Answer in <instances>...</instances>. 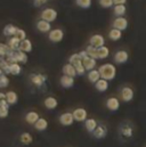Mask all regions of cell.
Listing matches in <instances>:
<instances>
[{
  "mask_svg": "<svg viewBox=\"0 0 146 147\" xmlns=\"http://www.w3.org/2000/svg\"><path fill=\"white\" fill-rule=\"evenodd\" d=\"M93 135H94V137L97 138V139H103V138H105L106 135H107V129H106V127H104V125H97V128L95 129V131L93 132Z\"/></svg>",
  "mask_w": 146,
  "mask_h": 147,
  "instance_id": "13",
  "label": "cell"
},
{
  "mask_svg": "<svg viewBox=\"0 0 146 147\" xmlns=\"http://www.w3.org/2000/svg\"><path fill=\"white\" fill-rule=\"evenodd\" d=\"M114 5H124L127 2V0H113Z\"/></svg>",
  "mask_w": 146,
  "mask_h": 147,
  "instance_id": "47",
  "label": "cell"
},
{
  "mask_svg": "<svg viewBox=\"0 0 146 147\" xmlns=\"http://www.w3.org/2000/svg\"><path fill=\"white\" fill-rule=\"evenodd\" d=\"M99 5L103 8H111V7H113L114 1L113 0H99Z\"/></svg>",
  "mask_w": 146,
  "mask_h": 147,
  "instance_id": "41",
  "label": "cell"
},
{
  "mask_svg": "<svg viewBox=\"0 0 146 147\" xmlns=\"http://www.w3.org/2000/svg\"><path fill=\"white\" fill-rule=\"evenodd\" d=\"M36 29H38V31H40L42 33H49L51 31V25L49 22H47L45 20H40L36 22Z\"/></svg>",
  "mask_w": 146,
  "mask_h": 147,
  "instance_id": "11",
  "label": "cell"
},
{
  "mask_svg": "<svg viewBox=\"0 0 146 147\" xmlns=\"http://www.w3.org/2000/svg\"><path fill=\"white\" fill-rule=\"evenodd\" d=\"M84 127H86L87 131H89V132L93 134L95 131V129L97 128V122H96L95 119H87L84 121Z\"/></svg>",
  "mask_w": 146,
  "mask_h": 147,
  "instance_id": "24",
  "label": "cell"
},
{
  "mask_svg": "<svg viewBox=\"0 0 146 147\" xmlns=\"http://www.w3.org/2000/svg\"><path fill=\"white\" fill-rule=\"evenodd\" d=\"M73 117H74V121H78V122H83L87 120V110L83 109V107H79V109H75L72 112Z\"/></svg>",
  "mask_w": 146,
  "mask_h": 147,
  "instance_id": "7",
  "label": "cell"
},
{
  "mask_svg": "<svg viewBox=\"0 0 146 147\" xmlns=\"http://www.w3.org/2000/svg\"><path fill=\"white\" fill-rule=\"evenodd\" d=\"M86 51H87V54H88V56H89V57L95 58V59H98V56H97V48H95L94 46L89 45V46L87 47Z\"/></svg>",
  "mask_w": 146,
  "mask_h": 147,
  "instance_id": "36",
  "label": "cell"
},
{
  "mask_svg": "<svg viewBox=\"0 0 146 147\" xmlns=\"http://www.w3.org/2000/svg\"><path fill=\"white\" fill-rule=\"evenodd\" d=\"M7 62L9 64L13 63H18V64H26L28 63V55L26 53L22 51V50H15V51H10L6 57Z\"/></svg>",
  "mask_w": 146,
  "mask_h": 147,
  "instance_id": "1",
  "label": "cell"
},
{
  "mask_svg": "<svg viewBox=\"0 0 146 147\" xmlns=\"http://www.w3.org/2000/svg\"><path fill=\"white\" fill-rule=\"evenodd\" d=\"M14 37H16L18 40L23 41V40H25V39H26V32H25L24 30H22V29H18V30L16 31V34H15Z\"/></svg>",
  "mask_w": 146,
  "mask_h": 147,
  "instance_id": "40",
  "label": "cell"
},
{
  "mask_svg": "<svg viewBox=\"0 0 146 147\" xmlns=\"http://www.w3.org/2000/svg\"><path fill=\"white\" fill-rule=\"evenodd\" d=\"M59 82H61L62 87L69 89V88H72L73 86H74V78L69 76V75H63V76L61 78Z\"/></svg>",
  "mask_w": 146,
  "mask_h": 147,
  "instance_id": "16",
  "label": "cell"
},
{
  "mask_svg": "<svg viewBox=\"0 0 146 147\" xmlns=\"http://www.w3.org/2000/svg\"><path fill=\"white\" fill-rule=\"evenodd\" d=\"M80 59H81V58H80V56H79V53H78V54H73V55L70 56V58H69V63L74 65V64H75L78 61H80Z\"/></svg>",
  "mask_w": 146,
  "mask_h": 147,
  "instance_id": "42",
  "label": "cell"
},
{
  "mask_svg": "<svg viewBox=\"0 0 146 147\" xmlns=\"http://www.w3.org/2000/svg\"><path fill=\"white\" fill-rule=\"evenodd\" d=\"M2 99H6V94L0 92V100H2Z\"/></svg>",
  "mask_w": 146,
  "mask_h": 147,
  "instance_id": "48",
  "label": "cell"
},
{
  "mask_svg": "<svg viewBox=\"0 0 146 147\" xmlns=\"http://www.w3.org/2000/svg\"><path fill=\"white\" fill-rule=\"evenodd\" d=\"M95 87H96V89H97L99 92H105V91L109 89V81L105 80V79H99V80L95 83Z\"/></svg>",
  "mask_w": 146,
  "mask_h": 147,
  "instance_id": "19",
  "label": "cell"
},
{
  "mask_svg": "<svg viewBox=\"0 0 146 147\" xmlns=\"http://www.w3.org/2000/svg\"><path fill=\"white\" fill-rule=\"evenodd\" d=\"M6 100L8 102L9 105H15L17 103V100H18V96H17V94L15 91H11V90L7 91L6 92Z\"/></svg>",
  "mask_w": 146,
  "mask_h": 147,
  "instance_id": "23",
  "label": "cell"
},
{
  "mask_svg": "<svg viewBox=\"0 0 146 147\" xmlns=\"http://www.w3.org/2000/svg\"><path fill=\"white\" fill-rule=\"evenodd\" d=\"M20 139H21V143H22L23 145H30V144L32 143V140H33L32 136H31L29 132H23V134L21 135Z\"/></svg>",
  "mask_w": 146,
  "mask_h": 147,
  "instance_id": "33",
  "label": "cell"
},
{
  "mask_svg": "<svg viewBox=\"0 0 146 147\" xmlns=\"http://www.w3.org/2000/svg\"><path fill=\"white\" fill-rule=\"evenodd\" d=\"M112 26H113L114 29L120 30V31H124V30L128 28V20H127L126 17H123V16L116 17V18L113 21Z\"/></svg>",
  "mask_w": 146,
  "mask_h": 147,
  "instance_id": "5",
  "label": "cell"
},
{
  "mask_svg": "<svg viewBox=\"0 0 146 147\" xmlns=\"http://www.w3.org/2000/svg\"><path fill=\"white\" fill-rule=\"evenodd\" d=\"M75 3H76L80 8L88 9V8H90V7H91L93 0H75Z\"/></svg>",
  "mask_w": 146,
  "mask_h": 147,
  "instance_id": "37",
  "label": "cell"
},
{
  "mask_svg": "<svg viewBox=\"0 0 146 147\" xmlns=\"http://www.w3.org/2000/svg\"><path fill=\"white\" fill-rule=\"evenodd\" d=\"M8 114H9V109L0 107V119H5V117H7Z\"/></svg>",
  "mask_w": 146,
  "mask_h": 147,
  "instance_id": "43",
  "label": "cell"
},
{
  "mask_svg": "<svg viewBox=\"0 0 146 147\" xmlns=\"http://www.w3.org/2000/svg\"><path fill=\"white\" fill-rule=\"evenodd\" d=\"M63 73H64V75H69V76H72V78H75L78 75L74 65L70 64V63H68L63 66Z\"/></svg>",
  "mask_w": 146,
  "mask_h": 147,
  "instance_id": "22",
  "label": "cell"
},
{
  "mask_svg": "<svg viewBox=\"0 0 146 147\" xmlns=\"http://www.w3.org/2000/svg\"><path fill=\"white\" fill-rule=\"evenodd\" d=\"M7 45H8V47L10 48V50H13V51H15V50H20L21 40H18L16 37H11L8 39Z\"/></svg>",
  "mask_w": 146,
  "mask_h": 147,
  "instance_id": "17",
  "label": "cell"
},
{
  "mask_svg": "<svg viewBox=\"0 0 146 147\" xmlns=\"http://www.w3.org/2000/svg\"><path fill=\"white\" fill-rule=\"evenodd\" d=\"M74 67H75V70H76V74H78V75H83V74L86 73V69H84V66H83L82 59L78 61V62L74 64Z\"/></svg>",
  "mask_w": 146,
  "mask_h": 147,
  "instance_id": "35",
  "label": "cell"
},
{
  "mask_svg": "<svg viewBox=\"0 0 146 147\" xmlns=\"http://www.w3.org/2000/svg\"><path fill=\"white\" fill-rule=\"evenodd\" d=\"M82 63H83V66H84V69H86V71H91V70H94L95 69V66H96V59L95 58H91V57H86L83 61H82Z\"/></svg>",
  "mask_w": 146,
  "mask_h": 147,
  "instance_id": "18",
  "label": "cell"
},
{
  "mask_svg": "<svg viewBox=\"0 0 146 147\" xmlns=\"http://www.w3.org/2000/svg\"><path fill=\"white\" fill-rule=\"evenodd\" d=\"M43 104H45V106H46L48 110H55V109L57 107V105H58V102H57V99H56L55 97L49 96V97H47V98L45 99Z\"/></svg>",
  "mask_w": 146,
  "mask_h": 147,
  "instance_id": "20",
  "label": "cell"
},
{
  "mask_svg": "<svg viewBox=\"0 0 146 147\" xmlns=\"http://www.w3.org/2000/svg\"><path fill=\"white\" fill-rule=\"evenodd\" d=\"M2 74H5V72H3V71L0 69V75H2Z\"/></svg>",
  "mask_w": 146,
  "mask_h": 147,
  "instance_id": "49",
  "label": "cell"
},
{
  "mask_svg": "<svg viewBox=\"0 0 146 147\" xmlns=\"http://www.w3.org/2000/svg\"><path fill=\"white\" fill-rule=\"evenodd\" d=\"M129 59V54L126 50H118L114 54V62L116 64H124Z\"/></svg>",
  "mask_w": 146,
  "mask_h": 147,
  "instance_id": "6",
  "label": "cell"
},
{
  "mask_svg": "<svg viewBox=\"0 0 146 147\" xmlns=\"http://www.w3.org/2000/svg\"><path fill=\"white\" fill-rule=\"evenodd\" d=\"M127 11V8L124 5H114V9H113V14L116 16V17H121L126 14Z\"/></svg>",
  "mask_w": 146,
  "mask_h": 147,
  "instance_id": "26",
  "label": "cell"
},
{
  "mask_svg": "<svg viewBox=\"0 0 146 147\" xmlns=\"http://www.w3.org/2000/svg\"><path fill=\"white\" fill-rule=\"evenodd\" d=\"M121 135L123 137H127V138H130L132 136V128L131 125L129 124H124L121 127Z\"/></svg>",
  "mask_w": 146,
  "mask_h": 147,
  "instance_id": "32",
  "label": "cell"
},
{
  "mask_svg": "<svg viewBox=\"0 0 146 147\" xmlns=\"http://www.w3.org/2000/svg\"><path fill=\"white\" fill-rule=\"evenodd\" d=\"M110 55V49L106 46H103L101 48H97V56H98V59H105L107 58Z\"/></svg>",
  "mask_w": 146,
  "mask_h": 147,
  "instance_id": "29",
  "label": "cell"
},
{
  "mask_svg": "<svg viewBox=\"0 0 146 147\" xmlns=\"http://www.w3.org/2000/svg\"><path fill=\"white\" fill-rule=\"evenodd\" d=\"M134 98V90L130 87H123L121 90V99L123 102H131Z\"/></svg>",
  "mask_w": 146,
  "mask_h": 147,
  "instance_id": "10",
  "label": "cell"
},
{
  "mask_svg": "<svg viewBox=\"0 0 146 147\" xmlns=\"http://www.w3.org/2000/svg\"><path fill=\"white\" fill-rule=\"evenodd\" d=\"M106 107L110 111H112V112L118 111L119 107H120V100L118 98H115V97H111L106 100Z\"/></svg>",
  "mask_w": 146,
  "mask_h": 147,
  "instance_id": "14",
  "label": "cell"
},
{
  "mask_svg": "<svg viewBox=\"0 0 146 147\" xmlns=\"http://www.w3.org/2000/svg\"><path fill=\"white\" fill-rule=\"evenodd\" d=\"M56 18H57V11L54 8H46L41 11V20H45V21L51 23Z\"/></svg>",
  "mask_w": 146,
  "mask_h": 147,
  "instance_id": "3",
  "label": "cell"
},
{
  "mask_svg": "<svg viewBox=\"0 0 146 147\" xmlns=\"http://www.w3.org/2000/svg\"><path fill=\"white\" fill-rule=\"evenodd\" d=\"M79 56H80V58L83 61L86 57H88V54H87V51H86V50H82V51H80V53H79Z\"/></svg>",
  "mask_w": 146,
  "mask_h": 147,
  "instance_id": "46",
  "label": "cell"
},
{
  "mask_svg": "<svg viewBox=\"0 0 146 147\" xmlns=\"http://www.w3.org/2000/svg\"><path fill=\"white\" fill-rule=\"evenodd\" d=\"M21 72H22L21 64H18V63L10 64V66H9V73L11 74V75H18V74H21Z\"/></svg>",
  "mask_w": 146,
  "mask_h": 147,
  "instance_id": "31",
  "label": "cell"
},
{
  "mask_svg": "<svg viewBox=\"0 0 146 147\" xmlns=\"http://www.w3.org/2000/svg\"><path fill=\"white\" fill-rule=\"evenodd\" d=\"M10 51L11 50L7 43H0V57H6Z\"/></svg>",
  "mask_w": 146,
  "mask_h": 147,
  "instance_id": "38",
  "label": "cell"
},
{
  "mask_svg": "<svg viewBox=\"0 0 146 147\" xmlns=\"http://www.w3.org/2000/svg\"><path fill=\"white\" fill-rule=\"evenodd\" d=\"M39 119H40L39 114H38L36 112H34V111L28 112L26 115H25V121H26L29 124H33V125H34V123H36Z\"/></svg>",
  "mask_w": 146,
  "mask_h": 147,
  "instance_id": "21",
  "label": "cell"
},
{
  "mask_svg": "<svg viewBox=\"0 0 146 147\" xmlns=\"http://www.w3.org/2000/svg\"><path fill=\"white\" fill-rule=\"evenodd\" d=\"M18 30V28H16L15 25H13V24H7L5 28H3V30H2V33H3V36H6V37H14L15 34H16V31Z\"/></svg>",
  "mask_w": 146,
  "mask_h": 147,
  "instance_id": "15",
  "label": "cell"
},
{
  "mask_svg": "<svg viewBox=\"0 0 146 147\" xmlns=\"http://www.w3.org/2000/svg\"><path fill=\"white\" fill-rule=\"evenodd\" d=\"M20 50H22V51H24V53H30V51H32V42H31L29 39H25V40L21 41Z\"/></svg>",
  "mask_w": 146,
  "mask_h": 147,
  "instance_id": "27",
  "label": "cell"
},
{
  "mask_svg": "<svg viewBox=\"0 0 146 147\" xmlns=\"http://www.w3.org/2000/svg\"><path fill=\"white\" fill-rule=\"evenodd\" d=\"M49 0H34V6L36 7H39V6H42V5H45L46 2H48Z\"/></svg>",
  "mask_w": 146,
  "mask_h": 147,
  "instance_id": "44",
  "label": "cell"
},
{
  "mask_svg": "<svg viewBox=\"0 0 146 147\" xmlns=\"http://www.w3.org/2000/svg\"><path fill=\"white\" fill-rule=\"evenodd\" d=\"M0 107H6V109H9V104L6 99H2L0 100Z\"/></svg>",
  "mask_w": 146,
  "mask_h": 147,
  "instance_id": "45",
  "label": "cell"
},
{
  "mask_svg": "<svg viewBox=\"0 0 146 147\" xmlns=\"http://www.w3.org/2000/svg\"><path fill=\"white\" fill-rule=\"evenodd\" d=\"M46 80H47V76L46 75H43V74H32L31 75V82L36 86V87H41V86H43L45 83H46Z\"/></svg>",
  "mask_w": 146,
  "mask_h": 147,
  "instance_id": "12",
  "label": "cell"
},
{
  "mask_svg": "<svg viewBox=\"0 0 146 147\" xmlns=\"http://www.w3.org/2000/svg\"><path fill=\"white\" fill-rule=\"evenodd\" d=\"M9 66H10V64L7 62V59L5 57H0V69L5 72V74H10L9 73Z\"/></svg>",
  "mask_w": 146,
  "mask_h": 147,
  "instance_id": "34",
  "label": "cell"
},
{
  "mask_svg": "<svg viewBox=\"0 0 146 147\" xmlns=\"http://www.w3.org/2000/svg\"><path fill=\"white\" fill-rule=\"evenodd\" d=\"M98 72L101 74V79H105L107 81H111V80H114V78L116 75V67L111 63H105L99 66Z\"/></svg>",
  "mask_w": 146,
  "mask_h": 147,
  "instance_id": "2",
  "label": "cell"
},
{
  "mask_svg": "<svg viewBox=\"0 0 146 147\" xmlns=\"http://www.w3.org/2000/svg\"><path fill=\"white\" fill-rule=\"evenodd\" d=\"M109 38L112 40V41H118L122 38V31L118 30V29H111L109 32Z\"/></svg>",
  "mask_w": 146,
  "mask_h": 147,
  "instance_id": "28",
  "label": "cell"
},
{
  "mask_svg": "<svg viewBox=\"0 0 146 147\" xmlns=\"http://www.w3.org/2000/svg\"><path fill=\"white\" fill-rule=\"evenodd\" d=\"M48 38H49V40H50L51 42H54V43L61 42V41L63 40V38H64V32H63L61 29H54V30H51V31L49 32Z\"/></svg>",
  "mask_w": 146,
  "mask_h": 147,
  "instance_id": "4",
  "label": "cell"
},
{
  "mask_svg": "<svg viewBox=\"0 0 146 147\" xmlns=\"http://www.w3.org/2000/svg\"><path fill=\"white\" fill-rule=\"evenodd\" d=\"M34 128H36L38 131H43L48 128V121L43 117H40L36 123H34Z\"/></svg>",
  "mask_w": 146,
  "mask_h": 147,
  "instance_id": "25",
  "label": "cell"
},
{
  "mask_svg": "<svg viewBox=\"0 0 146 147\" xmlns=\"http://www.w3.org/2000/svg\"><path fill=\"white\" fill-rule=\"evenodd\" d=\"M101 79V74L98 72V70H91L88 72V80L91 82V83H96L98 80Z\"/></svg>",
  "mask_w": 146,
  "mask_h": 147,
  "instance_id": "30",
  "label": "cell"
},
{
  "mask_svg": "<svg viewBox=\"0 0 146 147\" xmlns=\"http://www.w3.org/2000/svg\"><path fill=\"white\" fill-rule=\"evenodd\" d=\"M89 43L91 46H94L95 48H101V47L105 46V39L102 34H94L89 39Z\"/></svg>",
  "mask_w": 146,
  "mask_h": 147,
  "instance_id": "8",
  "label": "cell"
},
{
  "mask_svg": "<svg viewBox=\"0 0 146 147\" xmlns=\"http://www.w3.org/2000/svg\"><path fill=\"white\" fill-rule=\"evenodd\" d=\"M9 86V79L6 74L0 75V88H7Z\"/></svg>",
  "mask_w": 146,
  "mask_h": 147,
  "instance_id": "39",
  "label": "cell"
},
{
  "mask_svg": "<svg viewBox=\"0 0 146 147\" xmlns=\"http://www.w3.org/2000/svg\"><path fill=\"white\" fill-rule=\"evenodd\" d=\"M73 122H74V117H73V114L70 112H66V113H63L61 116H59V123L64 127H69V125H72Z\"/></svg>",
  "mask_w": 146,
  "mask_h": 147,
  "instance_id": "9",
  "label": "cell"
}]
</instances>
